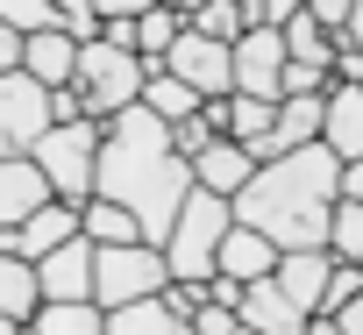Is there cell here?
I'll list each match as a JSON object with an SVG mask.
<instances>
[{"mask_svg":"<svg viewBox=\"0 0 363 335\" xmlns=\"http://www.w3.org/2000/svg\"><path fill=\"white\" fill-rule=\"evenodd\" d=\"M193 164L171 150V128L150 114V107H128L121 121H107V143H100V193L93 200H114L143 221V243L164 250L178 214L193 200Z\"/></svg>","mask_w":363,"mask_h":335,"instance_id":"6da1fadb","label":"cell"},{"mask_svg":"<svg viewBox=\"0 0 363 335\" xmlns=\"http://www.w3.org/2000/svg\"><path fill=\"white\" fill-rule=\"evenodd\" d=\"M335 207H342V157L328 143H313V150L264 164L235 200V221L257 229L278 257H299V250H328Z\"/></svg>","mask_w":363,"mask_h":335,"instance_id":"7a4b0ae2","label":"cell"},{"mask_svg":"<svg viewBox=\"0 0 363 335\" xmlns=\"http://www.w3.org/2000/svg\"><path fill=\"white\" fill-rule=\"evenodd\" d=\"M100 143H107L100 121H57V128L36 143L29 164L50 179V200H65V207H93V193H100Z\"/></svg>","mask_w":363,"mask_h":335,"instance_id":"3957f363","label":"cell"},{"mask_svg":"<svg viewBox=\"0 0 363 335\" xmlns=\"http://www.w3.org/2000/svg\"><path fill=\"white\" fill-rule=\"evenodd\" d=\"M143 86H150V65L135 57V50H114V43H86L79 50V79H72V93H79V107H86V121H121L128 107H143Z\"/></svg>","mask_w":363,"mask_h":335,"instance_id":"277c9868","label":"cell"},{"mask_svg":"<svg viewBox=\"0 0 363 335\" xmlns=\"http://www.w3.org/2000/svg\"><path fill=\"white\" fill-rule=\"evenodd\" d=\"M228 229H235V200L193 193V200H186V214H178V229H171V243H164L171 278H178V285H207V278H214V264H221Z\"/></svg>","mask_w":363,"mask_h":335,"instance_id":"5b68a950","label":"cell"},{"mask_svg":"<svg viewBox=\"0 0 363 335\" xmlns=\"http://www.w3.org/2000/svg\"><path fill=\"white\" fill-rule=\"evenodd\" d=\"M164 285H171V264L150 243H128V250H100L93 257V307L100 314H128L143 300H164Z\"/></svg>","mask_w":363,"mask_h":335,"instance_id":"8992f818","label":"cell"},{"mask_svg":"<svg viewBox=\"0 0 363 335\" xmlns=\"http://www.w3.org/2000/svg\"><path fill=\"white\" fill-rule=\"evenodd\" d=\"M50 128H57V107H50V93H43L29 72L0 79V164L36 157V143H43Z\"/></svg>","mask_w":363,"mask_h":335,"instance_id":"52a82bcc","label":"cell"},{"mask_svg":"<svg viewBox=\"0 0 363 335\" xmlns=\"http://www.w3.org/2000/svg\"><path fill=\"white\" fill-rule=\"evenodd\" d=\"M164 72H171L178 86H193L200 100H228V93H235V50L214 43V36H200V29L178 36V50L164 57Z\"/></svg>","mask_w":363,"mask_h":335,"instance_id":"ba28073f","label":"cell"},{"mask_svg":"<svg viewBox=\"0 0 363 335\" xmlns=\"http://www.w3.org/2000/svg\"><path fill=\"white\" fill-rule=\"evenodd\" d=\"M285 65H292L285 36H278V29H250V36L235 43V93H250V100H285Z\"/></svg>","mask_w":363,"mask_h":335,"instance_id":"9c48e42d","label":"cell"},{"mask_svg":"<svg viewBox=\"0 0 363 335\" xmlns=\"http://www.w3.org/2000/svg\"><path fill=\"white\" fill-rule=\"evenodd\" d=\"M93 243L79 236V243H65L57 257H43L36 264V278H43V307H86L93 300Z\"/></svg>","mask_w":363,"mask_h":335,"instance_id":"30bf717a","label":"cell"},{"mask_svg":"<svg viewBox=\"0 0 363 335\" xmlns=\"http://www.w3.org/2000/svg\"><path fill=\"white\" fill-rule=\"evenodd\" d=\"M250 179H257V157H250L242 143H228V136H221V143H207V150L193 157V186H200V193H214V200H242V186H250Z\"/></svg>","mask_w":363,"mask_h":335,"instance_id":"8fae6325","label":"cell"},{"mask_svg":"<svg viewBox=\"0 0 363 335\" xmlns=\"http://www.w3.org/2000/svg\"><path fill=\"white\" fill-rule=\"evenodd\" d=\"M328 278H335V257H328V250H299V257H278V292H285V300H292L306 321H320Z\"/></svg>","mask_w":363,"mask_h":335,"instance_id":"7c38bea8","label":"cell"},{"mask_svg":"<svg viewBox=\"0 0 363 335\" xmlns=\"http://www.w3.org/2000/svg\"><path fill=\"white\" fill-rule=\"evenodd\" d=\"M86 229H79V207H65V200H50L43 214H29L22 229H15V257H29V264H43V257H57L65 243H79Z\"/></svg>","mask_w":363,"mask_h":335,"instance_id":"4fadbf2b","label":"cell"},{"mask_svg":"<svg viewBox=\"0 0 363 335\" xmlns=\"http://www.w3.org/2000/svg\"><path fill=\"white\" fill-rule=\"evenodd\" d=\"M50 207V179L36 172L29 157H15V164H0V229H22L29 214H43Z\"/></svg>","mask_w":363,"mask_h":335,"instance_id":"5bb4252c","label":"cell"},{"mask_svg":"<svg viewBox=\"0 0 363 335\" xmlns=\"http://www.w3.org/2000/svg\"><path fill=\"white\" fill-rule=\"evenodd\" d=\"M214 278H235V285H264V278H278V250L257 236V229H228V243H221V264H214Z\"/></svg>","mask_w":363,"mask_h":335,"instance_id":"9a60e30c","label":"cell"},{"mask_svg":"<svg viewBox=\"0 0 363 335\" xmlns=\"http://www.w3.org/2000/svg\"><path fill=\"white\" fill-rule=\"evenodd\" d=\"M235 314H242V328H257V335H306V328H313V321L278 292V278L242 285V307H235Z\"/></svg>","mask_w":363,"mask_h":335,"instance_id":"2e32d148","label":"cell"},{"mask_svg":"<svg viewBox=\"0 0 363 335\" xmlns=\"http://www.w3.org/2000/svg\"><path fill=\"white\" fill-rule=\"evenodd\" d=\"M22 72H29L43 93H65V86L79 79V43H72L65 29H50V36H29V50H22Z\"/></svg>","mask_w":363,"mask_h":335,"instance_id":"e0dca14e","label":"cell"},{"mask_svg":"<svg viewBox=\"0 0 363 335\" xmlns=\"http://www.w3.org/2000/svg\"><path fill=\"white\" fill-rule=\"evenodd\" d=\"M320 143L342 157V164H363V86H335L328 93V128Z\"/></svg>","mask_w":363,"mask_h":335,"instance_id":"ac0fdd59","label":"cell"},{"mask_svg":"<svg viewBox=\"0 0 363 335\" xmlns=\"http://www.w3.org/2000/svg\"><path fill=\"white\" fill-rule=\"evenodd\" d=\"M43 314V278L29 257H0V321H36Z\"/></svg>","mask_w":363,"mask_h":335,"instance_id":"d6986e66","label":"cell"},{"mask_svg":"<svg viewBox=\"0 0 363 335\" xmlns=\"http://www.w3.org/2000/svg\"><path fill=\"white\" fill-rule=\"evenodd\" d=\"M79 229H86V243H93V250H128V243H143V221H135L128 207H114V200L79 207Z\"/></svg>","mask_w":363,"mask_h":335,"instance_id":"ffe728a7","label":"cell"},{"mask_svg":"<svg viewBox=\"0 0 363 335\" xmlns=\"http://www.w3.org/2000/svg\"><path fill=\"white\" fill-rule=\"evenodd\" d=\"M143 107H150V114H157L164 128H178V121H193V114H200L207 100H200L193 86H178L171 72H150V86H143Z\"/></svg>","mask_w":363,"mask_h":335,"instance_id":"44dd1931","label":"cell"},{"mask_svg":"<svg viewBox=\"0 0 363 335\" xmlns=\"http://www.w3.org/2000/svg\"><path fill=\"white\" fill-rule=\"evenodd\" d=\"M285 50H292V65H306V72H328V79H335V50H342V43H335L306 8H299V22L285 29Z\"/></svg>","mask_w":363,"mask_h":335,"instance_id":"7402d4cb","label":"cell"},{"mask_svg":"<svg viewBox=\"0 0 363 335\" xmlns=\"http://www.w3.org/2000/svg\"><path fill=\"white\" fill-rule=\"evenodd\" d=\"M271 128H278V100H250V93L228 100V143L257 150V143H271Z\"/></svg>","mask_w":363,"mask_h":335,"instance_id":"603a6c76","label":"cell"},{"mask_svg":"<svg viewBox=\"0 0 363 335\" xmlns=\"http://www.w3.org/2000/svg\"><path fill=\"white\" fill-rule=\"evenodd\" d=\"M107 335H193V321H178L164 300H143L128 314H107Z\"/></svg>","mask_w":363,"mask_h":335,"instance_id":"cb8c5ba5","label":"cell"},{"mask_svg":"<svg viewBox=\"0 0 363 335\" xmlns=\"http://www.w3.org/2000/svg\"><path fill=\"white\" fill-rule=\"evenodd\" d=\"M186 15V29H200V36H214V43H242V0H207V8H178Z\"/></svg>","mask_w":363,"mask_h":335,"instance_id":"d4e9b609","label":"cell"},{"mask_svg":"<svg viewBox=\"0 0 363 335\" xmlns=\"http://www.w3.org/2000/svg\"><path fill=\"white\" fill-rule=\"evenodd\" d=\"M0 22H8V29L29 43V36H50V29H65V8H57V0H0Z\"/></svg>","mask_w":363,"mask_h":335,"instance_id":"484cf974","label":"cell"},{"mask_svg":"<svg viewBox=\"0 0 363 335\" xmlns=\"http://www.w3.org/2000/svg\"><path fill=\"white\" fill-rule=\"evenodd\" d=\"M29 335H107V314L86 300V307H43L29 321Z\"/></svg>","mask_w":363,"mask_h":335,"instance_id":"4316f807","label":"cell"},{"mask_svg":"<svg viewBox=\"0 0 363 335\" xmlns=\"http://www.w3.org/2000/svg\"><path fill=\"white\" fill-rule=\"evenodd\" d=\"M328 257H335V264H363V207H356V200H342V207H335Z\"/></svg>","mask_w":363,"mask_h":335,"instance_id":"83f0119b","label":"cell"},{"mask_svg":"<svg viewBox=\"0 0 363 335\" xmlns=\"http://www.w3.org/2000/svg\"><path fill=\"white\" fill-rule=\"evenodd\" d=\"M356 300H363V264H335V278H328V300H320V321L349 314Z\"/></svg>","mask_w":363,"mask_h":335,"instance_id":"f1b7e54d","label":"cell"},{"mask_svg":"<svg viewBox=\"0 0 363 335\" xmlns=\"http://www.w3.org/2000/svg\"><path fill=\"white\" fill-rule=\"evenodd\" d=\"M65 36L86 50V43H100V8L93 0H65Z\"/></svg>","mask_w":363,"mask_h":335,"instance_id":"f546056e","label":"cell"},{"mask_svg":"<svg viewBox=\"0 0 363 335\" xmlns=\"http://www.w3.org/2000/svg\"><path fill=\"white\" fill-rule=\"evenodd\" d=\"M207 143H221V136H214V128H207L200 114H193V121H178V128H171V150H178V157H186V164H193V157H200Z\"/></svg>","mask_w":363,"mask_h":335,"instance_id":"4dcf8cb0","label":"cell"},{"mask_svg":"<svg viewBox=\"0 0 363 335\" xmlns=\"http://www.w3.org/2000/svg\"><path fill=\"white\" fill-rule=\"evenodd\" d=\"M306 15H313V22H320V29H328V36L342 43V36H349V15H356V0H313Z\"/></svg>","mask_w":363,"mask_h":335,"instance_id":"1f68e13d","label":"cell"},{"mask_svg":"<svg viewBox=\"0 0 363 335\" xmlns=\"http://www.w3.org/2000/svg\"><path fill=\"white\" fill-rule=\"evenodd\" d=\"M164 307H171L178 321H193V314L207 307V285H178V278H171V285H164Z\"/></svg>","mask_w":363,"mask_h":335,"instance_id":"d6a6232c","label":"cell"},{"mask_svg":"<svg viewBox=\"0 0 363 335\" xmlns=\"http://www.w3.org/2000/svg\"><path fill=\"white\" fill-rule=\"evenodd\" d=\"M193 335H242V314H228V307H200V314H193Z\"/></svg>","mask_w":363,"mask_h":335,"instance_id":"836d02e7","label":"cell"},{"mask_svg":"<svg viewBox=\"0 0 363 335\" xmlns=\"http://www.w3.org/2000/svg\"><path fill=\"white\" fill-rule=\"evenodd\" d=\"M22 50H29V43H22L8 22H0V79H15V72H22Z\"/></svg>","mask_w":363,"mask_h":335,"instance_id":"e575fe53","label":"cell"},{"mask_svg":"<svg viewBox=\"0 0 363 335\" xmlns=\"http://www.w3.org/2000/svg\"><path fill=\"white\" fill-rule=\"evenodd\" d=\"M228 100H235V93H228ZM228 100H207V107H200V121H207L214 136H228Z\"/></svg>","mask_w":363,"mask_h":335,"instance_id":"d590c367","label":"cell"},{"mask_svg":"<svg viewBox=\"0 0 363 335\" xmlns=\"http://www.w3.org/2000/svg\"><path fill=\"white\" fill-rule=\"evenodd\" d=\"M342 200L363 207V164H342Z\"/></svg>","mask_w":363,"mask_h":335,"instance_id":"8d00e7d4","label":"cell"},{"mask_svg":"<svg viewBox=\"0 0 363 335\" xmlns=\"http://www.w3.org/2000/svg\"><path fill=\"white\" fill-rule=\"evenodd\" d=\"M335 328H342V335H363V300H356L349 314H335Z\"/></svg>","mask_w":363,"mask_h":335,"instance_id":"74e56055","label":"cell"},{"mask_svg":"<svg viewBox=\"0 0 363 335\" xmlns=\"http://www.w3.org/2000/svg\"><path fill=\"white\" fill-rule=\"evenodd\" d=\"M349 43L363 50V0H356V15H349Z\"/></svg>","mask_w":363,"mask_h":335,"instance_id":"f35d334b","label":"cell"},{"mask_svg":"<svg viewBox=\"0 0 363 335\" xmlns=\"http://www.w3.org/2000/svg\"><path fill=\"white\" fill-rule=\"evenodd\" d=\"M306 335H342V328H335V321H313V328H306Z\"/></svg>","mask_w":363,"mask_h":335,"instance_id":"ab89813d","label":"cell"},{"mask_svg":"<svg viewBox=\"0 0 363 335\" xmlns=\"http://www.w3.org/2000/svg\"><path fill=\"white\" fill-rule=\"evenodd\" d=\"M0 335H22V321H0Z\"/></svg>","mask_w":363,"mask_h":335,"instance_id":"60d3db41","label":"cell"},{"mask_svg":"<svg viewBox=\"0 0 363 335\" xmlns=\"http://www.w3.org/2000/svg\"><path fill=\"white\" fill-rule=\"evenodd\" d=\"M242 335H257V328H242Z\"/></svg>","mask_w":363,"mask_h":335,"instance_id":"b9f144b4","label":"cell"}]
</instances>
